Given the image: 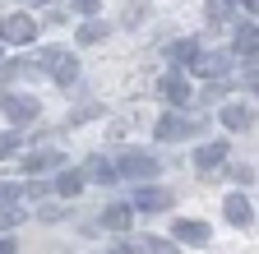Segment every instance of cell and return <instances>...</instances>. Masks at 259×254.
Masks as SVG:
<instances>
[{
  "instance_id": "6da1fadb",
  "label": "cell",
  "mask_w": 259,
  "mask_h": 254,
  "mask_svg": "<svg viewBox=\"0 0 259 254\" xmlns=\"http://www.w3.org/2000/svg\"><path fill=\"white\" fill-rule=\"evenodd\" d=\"M32 65H37V70H47L56 83H74V79H79V60H74L70 51H60V46H47L37 60H32Z\"/></svg>"
},
{
  "instance_id": "7a4b0ae2",
  "label": "cell",
  "mask_w": 259,
  "mask_h": 254,
  "mask_svg": "<svg viewBox=\"0 0 259 254\" xmlns=\"http://www.w3.org/2000/svg\"><path fill=\"white\" fill-rule=\"evenodd\" d=\"M116 176H125V180H153L157 176V157L153 153H120Z\"/></svg>"
},
{
  "instance_id": "3957f363",
  "label": "cell",
  "mask_w": 259,
  "mask_h": 254,
  "mask_svg": "<svg viewBox=\"0 0 259 254\" xmlns=\"http://www.w3.org/2000/svg\"><path fill=\"white\" fill-rule=\"evenodd\" d=\"M194 130H199V120H190V116H181V111L157 116V139H162V143H181V139H190Z\"/></svg>"
},
{
  "instance_id": "277c9868",
  "label": "cell",
  "mask_w": 259,
  "mask_h": 254,
  "mask_svg": "<svg viewBox=\"0 0 259 254\" xmlns=\"http://www.w3.org/2000/svg\"><path fill=\"white\" fill-rule=\"evenodd\" d=\"M32 37H37V23H32V14H10L5 23H0V42H10V46H28Z\"/></svg>"
},
{
  "instance_id": "5b68a950",
  "label": "cell",
  "mask_w": 259,
  "mask_h": 254,
  "mask_svg": "<svg viewBox=\"0 0 259 254\" xmlns=\"http://www.w3.org/2000/svg\"><path fill=\"white\" fill-rule=\"evenodd\" d=\"M171 204H176V194L162 189V185H139L135 189V208L139 213H162V208H171Z\"/></svg>"
},
{
  "instance_id": "8992f818",
  "label": "cell",
  "mask_w": 259,
  "mask_h": 254,
  "mask_svg": "<svg viewBox=\"0 0 259 254\" xmlns=\"http://www.w3.org/2000/svg\"><path fill=\"white\" fill-rule=\"evenodd\" d=\"M0 111H5L14 125H28V120H37V97H23V92H10V97H0Z\"/></svg>"
},
{
  "instance_id": "52a82bcc",
  "label": "cell",
  "mask_w": 259,
  "mask_h": 254,
  "mask_svg": "<svg viewBox=\"0 0 259 254\" xmlns=\"http://www.w3.org/2000/svg\"><path fill=\"white\" fill-rule=\"evenodd\" d=\"M194 70H199L204 79H222L227 70H232V56L227 51H194V60H190Z\"/></svg>"
},
{
  "instance_id": "ba28073f",
  "label": "cell",
  "mask_w": 259,
  "mask_h": 254,
  "mask_svg": "<svg viewBox=\"0 0 259 254\" xmlns=\"http://www.w3.org/2000/svg\"><path fill=\"white\" fill-rule=\"evenodd\" d=\"M157 92H162V102H167V107H190V83L181 79V74H167V79H162L157 83Z\"/></svg>"
},
{
  "instance_id": "9c48e42d",
  "label": "cell",
  "mask_w": 259,
  "mask_h": 254,
  "mask_svg": "<svg viewBox=\"0 0 259 254\" xmlns=\"http://www.w3.org/2000/svg\"><path fill=\"white\" fill-rule=\"evenodd\" d=\"M222 162H227V143H204V148H194V167H199L204 176H213Z\"/></svg>"
},
{
  "instance_id": "30bf717a",
  "label": "cell",
  "mask_w": 259,
  "mask_h": 254,
  "mask_svg": "<svg viewBox=\"0 0 259 254\" xmlns=\"http://www.w3.org/2000/svg\"><path fill=\"white\" fill-rule=\"evenodd\" d=\"M227 222H232V227H250V222H254V208H250V199L245 194H227Z\"/></svg>"
},
{
  "instance_id": "8fae6325",
  "label": "cell",
  "mask_w": 259,
  "mask_h": 254,
  "mask_svg": "<svg viewBox=\"0 0 259 254\" xmlns=\"http://www.w3.org/2000/svg\"><path fill=\"white\" fill-rule=\"evenodd\" d=\"M222 125H227V130H250V125H254V107H245V102L222 107Z\"/></svg>"
},
{
  "instance_id": "7c38bea8",
  "label": "cell",
  "mask_w": 259,
  "mask_h": 254,
  "mask_svg": "<svg viewBox=\"0 0 259 254\" xmlns=\"http://www.w3.org/2000/svg\"><path fill=\"white\" fill-rule=\"evenodd\" d=\"M171 236H176V240H185V245H204V240H208V227H204V222L181 217L176 227H171Z\"/></svg>"
},
{
  "instance_id": "4fadbf2b",
  "label": "cell",
  "mask_w": 259,
  "mask_h": 254,
  "mask_svg": "<svg viewBox=\"0 0 259 254\" xmlns=\"http://www.w3.org/2000/svg\"><path fill=\"white\" fill-rule=\"evenodd\" d=\"M254 51H259V28H254V23H241V28H236V56L254 60Z\"/></svg>"
},
{
  "instance_id": "5bb4252c",
  "label": "cell",
  "mask_w": 259,
  "mask_h": 254,
  "mask_svg": "<svg viewBox=\"0 0 259 254\" xmlns=\"http://www.w3.org/2000/svg\"><path fill=\"white\" fill-rule=\"evenodd\" d=\"M65 157L56 153V148H42V153H28L23 157V171H51V167H60Z\"/></svg>"
},
{
  "instance_id": "9a60e30c",
  "label": "cell",
  "mask_w": 259,
  "mask_h": 254,
  "mask_svg": "<svg viewBox=\"0 0 259 254\" xmlns=\"http://www.w3.org/2000/svg\"><path fill=\"white\" fill-rule=\"evenodd\" d=\"M130 217H135V213H130V204H111V208L102 213V227H107V231H125Z\"/></svg>"
},
{
  "instance_id": "2e32d148",
  "label": "cell",
  "mask_w": 259,
  "mask_h": 254,
  "mask_svg": "<svg viewBox=\"0 0 259 254\" xmlns=\"http://www.w3.org/2000/svg\"><path fill=\"white\" fill-rule=\"evenodd\" d=\"M194 51H199V42H194V37H181V42L167 46V60H171V65H190Z\"/></svg>"
},
{
  "instance_id": "e0dca14e",
  "label": "cell",
  "mask_w": 259,
  "mask_h": 254,
  "mask_svg": "<svg viewBox=\"0 0 259 254\" xmlns=\"http://www.w3.org/2000/svg\"><path fill=\"white\" fill-rule=\"evenodd\" d=\"M102 37H107V23H102V19H88V23L79 28V46H97Z\"/></svg>"
},
{
  "instance_id": "ac0fdd59",
  "label": "cell",
  "mask_w": 259,
  "mask_h": 254,
  "mask_svg": "<svg viewBox=\"0 0 259 254\" xmlns=\"http://www.w3.org/2000/svg\"><path fill=\"white\" fill-rule=\"evenodd\" d=\"M88 180H102V185H111V180H116V167L107 162V157H88Z\"/></svg>"
},
{
  "instance_id": "d6986e66",
  "label": "cell",
  "mask_w": 259,
  "mask_h": 254,
  "mask_svg": "<svg viewBox=\"0 0 259 254\" xmlns=\"http://www.w3.org/2000/svg\"><path fill=\"white\" fill-rule=\"evenodd\" d=\"M56 189H60L65 199H74L79 189H83V176H79V171H60V176H56Z\"/></svg>"
},
{
  "instance_id": "ffe728a7",
  "label": "cell",
  "mask_w": 259,
  "mask_h": 254,
  "mask_svg": "<svg viewBox=\"0 0 259 254\" xmlns=\"http://www.w3.org/2000/svg\"><path fill=\"white\" fill-rule=\"evenodd\" d=\"M23 217H28L23 208H10V204H5V208H0V236H5V231H14Z\"/></svg>"
},
{
  "instance_id": "44dd1931",
  "label": "cell",
  "mask_w": 259,
  "mask_h": 254,
  "mask_svg": "<svg viewBox=\"0 0 259 254\" xmlns=\"http://www.w3.org/2000/svg\"><path fill=\"white\" fill-rule=\"evenodd\" d=\"M232 10H236V0H208V19H213V23H227V19H232Z\"/></svg>"
},
{
  "instance_id": "7402d4cb",
  "label": "cell",
  "mask_w": 259,
  "mask_h": 254,
  "mask_svg": "<svg viewBox=\"0 0 259 254\" xmlns=\"http://www.w3.org/2000/svg\"><path fill=\"white\" fill-rule=\"evenodd\" d=\"M139 249H144V254H176V245L157 240V236H144V240H139Z\"/></svg>"
},
{
  "instance_id": "603a6c76",
  "label": "cell",
  "mask_w": 259,
  "mask_h": 254,
  "mask_svg": "<svg viewBox=\"0 0 259 254\" xmlns=\"http://www.w3.org/2000/svg\"><path fill=\"white\" fill-rule=\"evenodd\" d=\"M19 143H23V134H0V157L19 153Z\"/></svg>"
},
{
  "instance_id": "cb8c5ba5",
  "label": "cell",
  "mask_w": 259,
  "mask_h": 254,
  "mask_svg": "<svg viewBox=\"0 0 259 254\" xmlns=\"http://www.w3.org/2000/svg\"><path fill=\"white\" fill-rule=\"evenodd\" d=\"M232 176H236V185H254V167H232Z\"/></svg>"
},
{
  "instance_id": "d4e9b609",
  "label": "cell",
  "mask_w": 259,
  "mask_h": 254,
  "mask_svg": "<svg viewBox=\"0 0 259 254\" xmlns=\"http://www.w3.org/2000/svg\"><path fill=\"white\" fill-rule=\"evenodd\" d=\"M74 14H97V0H70Z\"/></svg>"
},
{
  "instance_id": "484cf974",
  "label": "cell",
  "mask_w": 259,
  "mask_h": 254,
  "mask_svg": "<svg viewBox=\"0 0 259 254\" xmlns=\"http://www.w3.org/2000/svg\"><path fill=\"white\" fill-rule=\"evenodd\" d=\"M19 199V185H0V204H14Z\"/></svg>"
},
{
  "instance_id": "4316f807",
  "label": "cell",
  "mask_w": 259,
  "mask_h": 254,
  "mask_svg": "<svg viewBox=\"0 0 259 254\" xmlns=\"http://www.w3.org/2000/svg\"><path fill=\"white\" fill-rule=\"evenodd\" d=\"M241 10H250V19H254V10H259V0H236Z\"/></svg>"
},
{
  "instance_id": "83f0119b",
  "label": "cell",
  "mask_w": 259,
  "mask_h": 254,
  "mask_svg": "<svg viewBox=\"0 0 259 254\" xmlns=\"http://www.w3.org/2000/svg\"><path fill=\"white\" fill-rule=\"evenodd\" d=\"M116 254H139V249H135V245H120V249H116Z\"/></svg>"
},
{
  "instance_id": "f1b7e54d",
  "label": "cell",
  "mask_w": 259,
  "mask_h": 254,
  "mask_svg": "<svg viewBox=\"0 0 259 254\" xmlns=\"http://www.w3.org/2000/svg\"><path fill=\"white\" fill-rule=\"evenodd\" d=\"M0 46H5V42H0Z\"/></svg>"
}]
</instances>
